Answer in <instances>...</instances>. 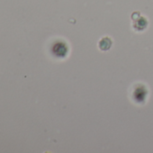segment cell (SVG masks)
Returning <instances> with one entry per match:
<instances>
[{
	"label": "cell",
	"mask_w": 153,
	"mask_h": 153,
	"mask_svg": "<svg viewBox=\"0 0 153 153\" xmlns=\"http://www.w3.org/2000/svg\"><path fill=\"white\" fill-rule=\"evenodd\" d=\"M100 42L104 43V45L99 46L101 50H103V51H106V50L110 49L112 42H111V40H110L109 38H104L103 40H101V42Z\"/></svg>",
	"instance_id": "6da1fadb"
}]
</instances>
